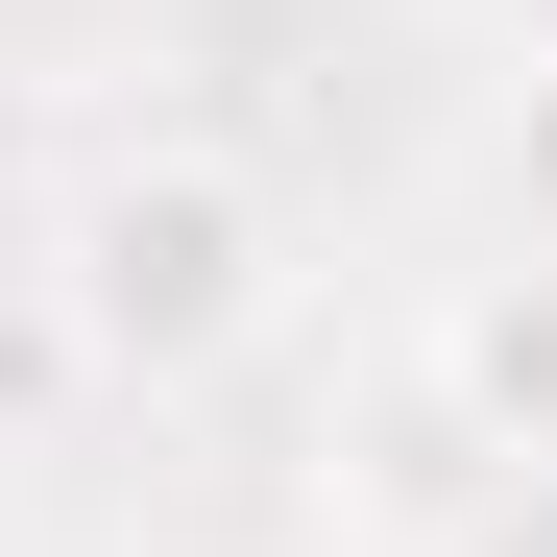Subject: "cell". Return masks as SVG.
<instances>
[{"label": "cell", "mask_w": 557, "mask_h": 557, "mask_svg": "<svg viewBox=\"0 0 557 557\" xmlns=\"http://www.w3.org/2000/svg\"><path fill=\"white\" fill-rule=\"evenodd\" d=\"M25 315L73 388H219L292 339V195L243 146H73L25 219Z\"/></svg>", "instance_id": "cell-1"}, {"label": "cell", "mask_w": 557, "mask_h": 557, "mask_svg": "<svg viewBox=\"0 0 557 557\" xmlns=\"http://www.w3.org/2000/svg\"><path fill=\"white\" fill-rule=\"evenodd\" d=\"M412 388H436V436H460V460L557 485V243L436 267V315H412Z\"/></svg>", "instance_id": "cell-2"}, {"label": "cell", "mask_w": 557, "mask_h": 557, "mask_svg": "<svg viewBox=\"0 0 557 557\" xmlns=\"http://www.w3.org/2000/svg\"><path fill=\"white\" fill-rule=\"evenodd\" d=\"M509 195H533V243H557V73L509 98Z\"/></svg>", "instance_id": "cell-3"}, {"label": "cell", "mask_w": 557, "mask_h": 557, "mask_svg": "<svg viewBox=\"0 0 557 557\" xmlns=\"http://www.w3.org/2000/svg\"><path fill=\"white\" fill-rule=\"evenodd\" d=\"M25 219H49V170H25V122H0V267H25Z\"/></svg>", "instance_id": "cell-4"}]
</instances>
